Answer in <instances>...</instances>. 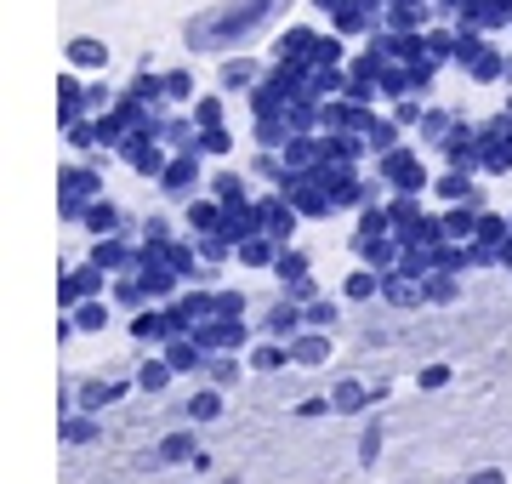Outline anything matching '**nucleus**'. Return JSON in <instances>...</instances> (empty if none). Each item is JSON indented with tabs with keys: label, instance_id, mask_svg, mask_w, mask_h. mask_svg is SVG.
Instances as JSON below:
<instances>
[{
	"label": "nucleus",
	"instance_id": "f257e3e1",
	"mask_svg": "<svg viewBox=\"0 0 512 484\" xmlns=\"http://www.w3.org/2000/svg\"><path fill=\"white\" fill-rule=\"evenodd\" d=\"M336 405H342V410H353V405H365V388H353V382H348V388L336 393Z\"/></svg>",
	"mask_w": 512,
	"mask_h": 484
},
{
	"label": "nucleus",
	"instance_id": "f03ea898",
	"mask_svg": "<svg viewBox=\"0 0 512 484\" xmlns=\"http://www.w3.org/2000/svg\"><path fill=\"white\" fill-rule=\"evenodd\" d=\"M188 450H194V445H188V439H165V462H183Z\"/></svg>",
	"mask_w": 512,
	"mask_h": 484
},
{
	"label": "nucleus",
	"instance_id": "7ed1b4c3",
	"mask_svg": "<svg viewBox=\"0 0 512 484\" xmlns=\"http://www.w3.org/2000/svg\"><path fill=\"white\" fill-rule=\"evenodd\" d=\"M194 416H200V422H211V416H217V399H211V393H205V399H194Z\"/></svg>",
	"mask_w": 512,
	"mask_h": 484
},
{
	"label": "nucleus",
	"instance_id": "20e7f679",
	"mask_svg": "<svg viewBox=\"0 0 512 484\" xmlns=\"http://www.w3.org/2000/svg\"><path fill=\"white\" fill-rule=\"evenodd\" d=\"M473 484H501V473H478V479Z\"/></svg>",
	"mask_w": 512,
	"mask_h": 484
}]
</instances>
